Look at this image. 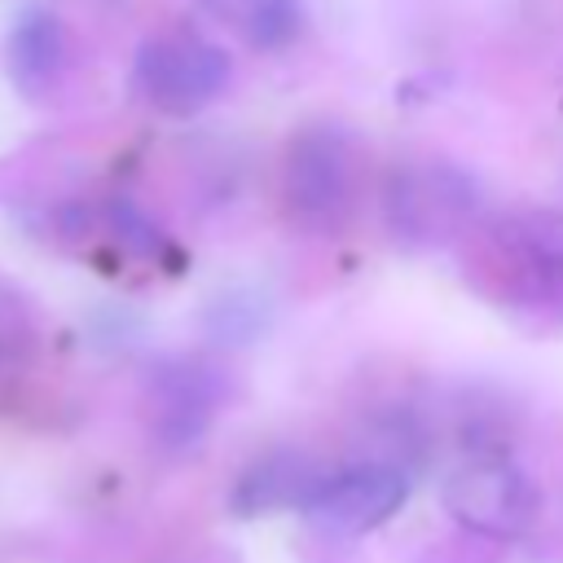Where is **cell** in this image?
Returning a JSON list of instances; mask_svg holds the SVG:
<instances>
[{"label": "cell", "instance_id": "cell-1", "mask_svg": "<svg viewBox=\"0 0 563 563\" xmlns=\"http://www.w3.org/2000/svg\"><path fill=\"white\" fill-rule=\"evenodd\" d=\"M466 273L506 312L563 321V211L528 207L488 220L466 238Z\"/></svg>", "mask_w": 563, "mask_h": 563}, {"label": "cell", "instance_id": "cell-2", "mask_svg": "<svg viewBox=\"0 0 563 563\" xmlns=\"http://www.w3.org/2000/svg\"><path fill=\"white\" fill-rule=\"evenodd\" d=\"M479 216V185L449 158H405L383 180V229L405 251L466 242Z\"/></svg>", "mask_w": 563, "mask_h": 563}, {"label": "cell", "instance_id": "cell-3", "mask_svg": "<svg viewBox=\"0 0 563 563\" xmlns=\"http://www.w3.org/2000/svg\"><path fill=\"white\" fill-rule=\"evenodd\" d=\"M361 185L356 141L339 123H308L282 158V202L303 233H339L352 220Z\"/></svg>", "mask_w": 563, "mask_h": 563}, {"label": "cell", "instance_id": "cell-4", "mask_svg": "<svg viewBox=\"0 0 563 563\" xmlns=\"http://www.w3.org/2000/svg\"><path fill=\"white\" fill-rule=\"evenodd\" d=\"M136 88L141 97L158 110V114H198L202 106H211L229 79H233V62L229 53L194 31H167V35H150L136 48Z\"/></svg>", "mask_w": 563, "mask_h": 563}, {"label": "cell", "instance_id": "cell-5", "mask_svg": "<svg viewBox=\"0 0 563 563\" xmlns=\"http://www.w3.org/2000/svg\"><path fill=\"white\" fill-rule=\"evenodd\" d=\"M440 497H444V510L462 528H471L488 541H515L541 515L537 484L506 457H475V462L457 466L444 479Z\"/></svg>", "mask_w": 563, "mask_h": 563}, {"label": "cell", "instance_id": "cell-6", "mask_svg": "<svg viewBox=\"0 0 563 563\" xmlns=\"http://www.w3.org/2000/svg\"><path fill=\"white\" fill-rule=\"evenodd\" d=\"M409 501V475L391 462H352L343 471H325L308 510L317 523L339 532L383 528Z\"/></svg>", "mask_w": 563, "mask_h": 563}, {"label": "cell", "instance_id": "cell-7", "mask_svg": "<svg viewBox=\"0 0 563 563\" xmlns=\"http://www.w3.org/2000/svg\"><path fill=\"white\" fill-rule=\"evenodd\" d=\"M321 462L295 449L264 453L255 466L242 471L233 506L242 515H268V510H308L317 484H321Z\"/></svg>", "mask_w": 563, "mask_h": 563}, {"label": "cell", "instance_id": "cell-8", "mask_svg": "<svg viewBox=\"0 0 563 563\" xmlns=\"http://www.w3.org/2000/svg\"><path fill=\"white\" fill-rule=\"evenodd\" d=\"M66 66V35H62V22L44 9H31L18 18L13 35H9V70H13V84L26 92V97H44L57 75Z\"/></svg>", "mask_w": 563, "mask_h": 563}, {"label": "cell", "instance_id": "cell-9", "mask_svg": "<svg viewBox=\"0 0 563 563\" xmlns=\"http://www.w3.org/2000/svg\"><path fill=\"white\" fill-rule=\"evenodd\" d=\"M224 31L246 40L251 48H286L303 31L299 0H198Z\"/></svg>", "mask_w": 563, "mask_h": 563}, {"label": "cell", "instance_id": "cell-10", "mask_svg": "<svg viewBox=\"0 0 563 563\" xmlns=\"http://www.w3.org/2000/svg\"><path fill=\"white\" fill-rule=\"evenodd\" d=\"M106 233L114 238L119 251L145 260V264H163L172 255V242L158 233V224L136 211L132 202H106Z\"/></svg>", "mask_w": 563, "mask_h": 563}, {"label": "cell", "instance_id": "cell-11", "mask_svg": "<svg viewBox=\"0 0 563 563\" xmlns=\"http://www.w3.org/2000/svg\"><path fill=\"white\" fill-rule=\"evenodd\" d=\"M207 383L194 369H172L163 383V427L172 435H198L207 422Z\"/></svg>", "mask_w": 563, "mask_h": 563}, {"label": "cell", "instance_id": "cell-12", "mask_svg": "<svg viewBox=\"0 0 563 563\" xmlns=\"http://www.w3.org/2000/svg\"><path fill=\"white\" fill-rule=\"evenodd\" d=\"M31 347H35V321L22 303V295L0 286V369L22 365L31 356Z\"/></svg>", "mask_w": 563, "mask_h": 563}]
</instances>
